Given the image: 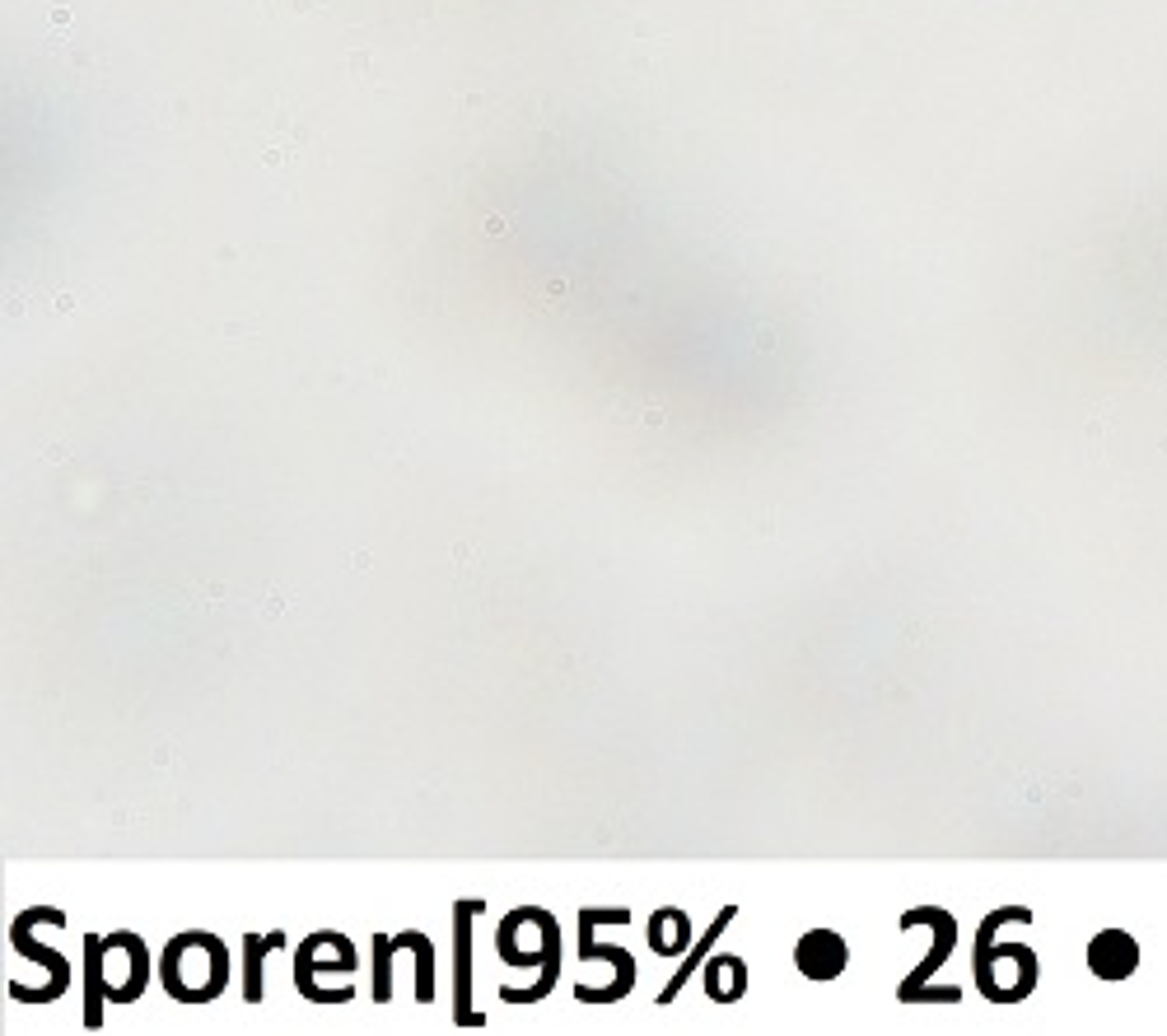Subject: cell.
Instances as JSON below:
<instances>
[{
	"label": "cell",
	"instance_id": "obj_1",
	"mask_svg": "<svg viewBox=\"0 0 1167 1036\" xmlns=\"http://www.w3.org/2000/svg\"><path fill=\"white\" fill-rule=\"evenodd\" d=\"M145 990V948L136 934H112V939H89V1004L84 1022H103V994L126 1004Z\"/></svg>",
	"mask_w": 1167,
	"mask_h": 1036
},
{
	"label": "cell",
	"instance_id": "obj_2",
	"mask_svg": "<svg viewBox=\"0 0 1167 1036\" xmlns=\"http://www.w3.org/2000/svg\"><path fill=\"white\" fill-rule=\"evenodd\" d=\"M225 975H230V957L211 934H183L164 952V990L183 1004L216 999L225 990Z\"/></svg>",
	"mask_w": 1167,
	"mask_h": 1036
},
{
	"label": "cell",
	"instance_id": "obj_3",
	"mask_svg": "<svg viewBox=\"0 0 1167 1036\" xmlns=\"http://www.w3.org/2000/svg\"><path fill=\"white\" fill-rule=\"evenodd\" d=\"M1135 961H1139V948H1135V939L1121 930H1106L1088 944V966H1092V975H1102V980H1125V975L1135 971Z\"/></svg>",
	"mask_w": 1167,
	"mask_h": 1036
},
{
	"label": "cell",
	"instance_id": "obj_4",
	"mask_svg": "<svg viewBox=\"0 0 1167 1036\" xmlns=\"http://www.w3.org/2000/svg\"><path fill=\"white\" fill-rule=\"evenodd\" d=\"M794 961H799V971L808 975V980H831V975L845 971V944L831 930H813L799 944Z\"/></svg>",
	"mask_w": 1167,
	"mask_h": 1036
},
{
	"label": "cell",
	"instance_id": "obj_5",
	"mask_svg": "<svg viewBox=\"0 0 1167 1036\" xmlns=\"http://www.w3.org/2000/svg\"><path fill=\"white\" fill-rule=\"evenodd\" d=\"M481 911V901H467L458 911V1022H476L472 1004H467V915Z\"/></svg>",
	"mask_w": 1167,
	"mask_h": 1036
},
{
	"label": "cell",
	"instance_id": "obj_6",
	"mask_svg": "<svg viewBox=\"0 0 1167 1036\" xmlns=\"http://www.w3.org/2000/svg\"><path fill=\"white\" fill-rule=\"evenodd\" d=\"M677 930H682V915H677V911H663L659 920L649 925V944L659 948V952H677V948L687 944V939H682Z\"/></svg>",
	"mask_w": 1167,
	"mask_h": 1036
},
{
	"label": "cell",
	"instance_id": "obj_7",
	"mask_svg": "<svg viewBox=\"0 0 1167 1036\" xmlns=\"http://www.w3.org/2000/svg\"><path fill=\"white\" fill-rule=\"evenodd\" d=\"M280 944V934H266V939H252L248 944V999H261V952L266 948H276Z\"/></svg>",
	"mask_w": 1167,
	"mask_h": 1036
}]
</instances>
